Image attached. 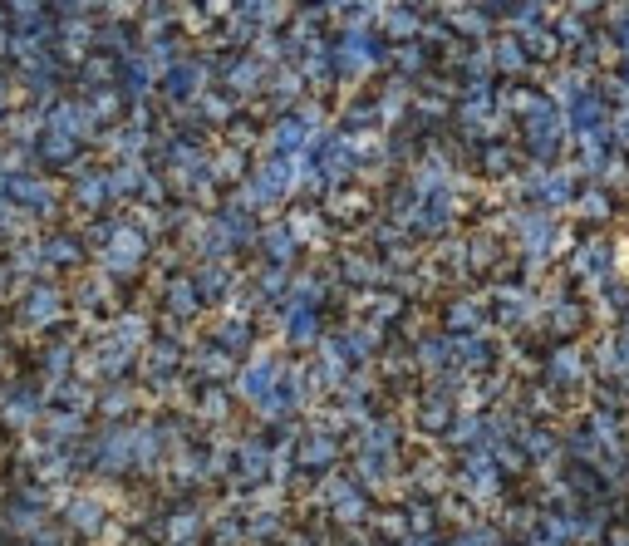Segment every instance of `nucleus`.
<instances>
[{"mask_svg":"<svg viewBox=\"0 0 629 546\" xmlns=\"http://www.w3.org/2000/svg\"><path fill=\"white\" fill-rule=\"evenodd\" d=\"M615 266H620V246H615L610 232H585V237L571 246V256H566V276H571V281H590V286L620 276Z\"/></svg>","mask_w":629,"mask_h":546,"instance_id":"f257e3e1","label":"nucleus"},{"mask_svg":"<svg viewBox=\"0 0 629 546\" xmlns=\"http://www.w3.org/2000/svg\"><path fill=\"white\" fill-rule=\"evenodd\" d=\"M571 212H575V227H580V232H610V222L629 212V192H610V187H600V182H585L580 197L571 202Z\"/></svg>","mask_w":629,"mask_h":546,"instance_id":"f03ea898","label":"nucleus"},{"mask_svg":"<svg viewBox=\"0 0 629 546\" xmlns=\"http://www.w3.org/2000/svg\"><path fill=\"white\" fill-rule=\"evenodd\" d=\"M590 369H595L600 379H629V330L625 325H610V330L600 335V345H595V355H590Z\"/></svg>","mask_w":629,"mask_h":546,"instance_id":"7ed1b4c3","label":"nucleus"},{"mask_svg":"<svg viewBox=\"0 0 629 546\" xmlns=\"http://www.w3.org/2000/svg\"><path fill=\"white\" fill-rule=\"evenodd\" d=\"M595 301H600V315H595V320L620 325V320L629 315V276H610V281H600V286H595Z\"/></svg>","mask_w":629,"mask_h":546,"instance_id":"20e7f679","label":"nucleus"},{"mask_svg":"<svg viewBox=\"0 0 629 546\" xmlns=\"http://www.w3.org/2000/svg\"><path fill=\"white\" fill-rule=\"evenodd\" d=\"M610 5H615V0H571V10H575V15H585V20H590V15H600V20H605V10H610Z\"/></svg>","mask_w":629,"mask_h":546,"instance_id":"39448f33","label":"nucleus"},{"mask_svg":"<svg viewBox=\"0 0 629 546\" xmlns=\"http://www.w3.org/2000/svg\"><path fill=\"white\" fill-rule=\"evenodd\" d=\"M458 546H502V537H497V532H487V527H477V532L458 537Z\"/></svg>","mask_w":629,"mask_h":546,"instance_id":"423d86ee","label":"nucleus"},{"mask_svg":"<svg viewBox=\"0 0 629 546\" xmlns=\"http://www.w3.org/2000/svg\"><path fill=\"white\" fill-rule=\"evenodd\" d=\"M615 79L629 89V55H615Z\"/></svg>","mask_w":629,"mask_h":546,"instance_id":"0eeeda50","label":"nucleus"},{"mask_svg":"<svg viewBox=\"0 0 629 546\" xmlns=\"http://www.w3.org/2000/svg\"><path fill=\"white\" fill-rule=\"evenodd\" d=\"M625 487H629V458H625Z\"/></svg>","mask_w":629,"mask_h":546,"instance_id":"6e6552de","label":"nucleus"},{"mask_svg":"<svg viewBox=\"0 0 629 546\" xmlns=\"http://www.w3.org/2000/svg\"><path fill=\"white\" fill-rule=\"evenodd\" d=\"M620 325H625V330H629V315H625V320H620Z\"/></svg>","mask_w":629,"mask_h":546,"instance_id":"1a4fd4ad","label":"nucleus"}]
</instances>
